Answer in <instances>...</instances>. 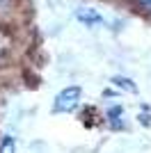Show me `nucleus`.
Returning a JSON list of instances; mask_svg holds the SVG:
<instances>
[{
  "label": "nucleus",
  "mask_w": 151,
  "mask_h": 153,
  "mask_svg": "<svg viewBox=\"0 0 151 153\" xmlns=\"http://www.w3.org/2000/svg\"><path fill=\"white\" fill-rule=\"evenodd\" d=\"M78 19H80L82 23H87V25H96V23H101V16L96 12H80V14H78Z\"/></svg>",
  "instance_id": "obj_4"
},
{
  "label": "nucleus",
  "mask_w": 151,
  "mask_h": 153,
  "mask_svg": "<svg viewBox=\"0 0 151 153\" xmlns=\"http://www.w3.org/2000/svg\"><path fill=\"white\" fill-rule=\"evenodd\" d=\"M112 85H117L121 89H128V91H135V85H133L128 78H112Z\"/></svg>",
  "instance_id": "obj_5"
},
{
  "label": "nucleus",
  "mask_w": 151,
  "mask_h": 153,
  "mask_svg": "<svg viewBox=\"0 0 151 153\" xmlns=\"http://www.w3.org/2000/svg\"><path fill=\"white\" fill-rule=\"evenodd\" d=\"M105 119H108V123H110V128L121 130V128H124V110H121V105L110 108V110L105 112Z\"/></svg>",
  "instance_id": "obj_2"
},
{
  "label": "nucleus",
  "mask_w": 151,
  "mask_h": 153,
  "mask_svg": "<svg viewBox=\"0 0 151 153\" xmlns=\"http://www.w3.org/2000/svg\"><path fill=\"white\" fill-rule=\"evenodd\" d=\"M16 5V0H0V12H9Z\"/></svg>",
  "instance_id": "obj_7"
},
{
  "label": "nucleus",
  "mask_w": 151,
  "mask_h": 153,
  "mask_svg": "<svg viewBox=\"0 0 151 153\" xmlns=\"http://www.w3.org/2000/svg\"><path fill=\"white\" fill-rule=\"evenodd\" d=\"M0 153H16V142H14L12 135L0 137Z\"/></svg>",
  "instance_id": "obj_3"
},
{
  "label": "nucleus",
  "mask_w": 151,
  "mask_h": 153,
  "mask_svg": "<svg viewBox=\"0 0 151 153\" xmlns=\"http://www.w3.org/2000/svg\"><path fill=\"white\" fill-rule=\"evenodd\" d=\"M133 5L138 7V12L149 14V16H151V0H133Z\"/></svg>",
  "instance_id": "obj_6"
},
{
  "label": "nucleus",
  "mask_w": 151,
  "mask_h": 153,
  "mask_svg": "<svg viewBox=\"0 0 151 153\" xmlns=\"http://www.w3.org/2000/svg\"><path fill=\"white\" fill-rule=\"evenodd\" d=\"M80 96H82V89H80V87H76V85L62 89L60 94L55 96L53 112H55V114H69V112H73V110L80 105Z\"/></svg>",
  "instance_id": "obj_1"
}]
</instances>
